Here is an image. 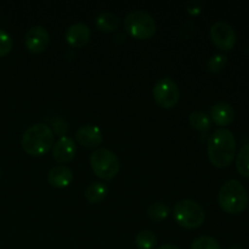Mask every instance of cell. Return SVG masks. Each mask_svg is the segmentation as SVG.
<instances>
[{
  "label": "cell",
  "mask_w": 249,
  "mask_h": 249,
  "mask_svg": "<svg viewBox=\"0 0 249 249\" xmlns=\"http://www.w3.org/2000/svg\"><path fill=\"white\" fill-rule=\"evenodd\" d=\"M135 243L139 249H153L157 243V237L152 230L143 229L136 233Z\"/></svg>",
  "instance_id": "18"
},
{
  "label": "cell",
  "mask_w": 249,
  "mask_h": 249,
  "mask_svg": "<svg viewBox=\"0 0 249 249\" xmlns=\"http://www.w3.org/2000/svg\"><path fill=\"white\" fill-rule=\"evenodd\" d=\"M124 28L138 39H147L156 32V21L145 10H131L124 17Z\"/></svg>",
  "instance_id": "4"
},
{
  "label": "cell",
  "mask_w": 249,
  "mask_h": 249,
  "mask_svg": "<svg viewBox=\"0 0 249 249\" xmlns=\"http://www.w3.org/2000/svg\"><path fill=\"white\" fill-rule=\"evenodd\" d=\"M95 23H96L97 28L101 29V31L113 32L119 27L121 19H119L118 15L114 14L113 11L102 10L95 17Z\"/></svg>",
  "instance_id": "15"
},
{
  "label": "cell",
  "mask_w": 249,
  "mask_h": 249,
  "mask_svg": "<svg viewBox=\"0 0 249 249\" xmlns=\"http://www.w3.org/2000/svg\"><path fill=\"white\" fill-rule=\"evenodd\" d=\"M236 168L242 177L249 178V143H246L238 151L236 157Z\"/></svg>",
  "instance_id": "19"
},
{
  "label": "cell",
  "mask_w": 249,
  "mask_h": 249,
  "mask_svg": "<svg viewBox=\"0 0 249 249\" xmlns=\"http://www.w3.org/2000/svg\"><path fill=\"white\" fill-rule=\"evenodd\" d=\"M75 141L71 136L62 135L53 145V160L60 163L70 162L75 155Z\"/></svg>",
  "instance_id": "12"
},
{
  "label": "cell",
  "mask_w": 249,
  "mask_h": 249,
  "mask_svg": "<svg viewBox=\"0 0 249 249\" xmlns=\"http://www.w3.org/2000/svg\"><path fill=\"white\" fill-rule=\"evenodd\" d=\"M90 164L99 178L109 180L118 173L119 160L116 153L106 147L95 148L90 156Z\"/></svg>",
  "instance_id": "6"
},
{
  "label": "cell",
  "mask_w": 249,
  "mask_h": 249,
  "mask_svg": "<svg viewBox=\"0 0 249 249\" xmlns=\"http://www.w3.org/2000/svg\"><path fill=\"white\" fill-rule=\"evenodd\" d=\"M236 152V139L232 131L219 128L208 139L209 160L218 168H225L232 163Z\"/></svg>",
  "instance_id": "1"
},
{
  "label": "cell",
  "mask_w": 249,
  "mask_h": 249,
  "mask_svg": "<svg viewBox=\"0 0 249 249\" xmlns=\"http://www.w3.org/2000/svg\"><path fill=\"white\" fill-rule=\"evenodd\" d=\"M107 192H108V187H107L105 182L94 181L88 185L84 191V195L85 198L90 203H97V202H101L102 199H105V197L107 196Z\"/></svg>",
  "instance_id": "16"
},
{
  "label": "cell",
  "mask_w": 249,
  "mask_h": 249,
  "mask_svg": "<svg viewBox=\"0 0 249 249\" xmlns=\"http://www.w3.org/2000/svg\"><path fill=\"white\" fill-rule=\"evenodd\" d=\"M21 143L28 155L40 156L53 147V133L48 124L36 123L24 130Z\"/></svg>",
  "instance_id": "2"
},
{
  "label": "cell",
  "mask_w": 249,
  "mask_h": 249,
  "mask_svg": "<svg viewBox=\"0 0 249 249\" xmlns=\"http://www.w3.org/2000/svg\"><path fill=\"white\" fill-rule=\"evenodd\" d=\"M49 40H50V34L48 29L41 24H34L27 31L26 38V46L32 53H41L48 46Z\"/></svg>",
  "instance_id": "9"
},
{
  "label": "cell",
  "mask_w": 249,
  "mask_h": 249,
  "mask_svg": "<svg viewBox=\"0 0 249 249\" xmlns=\"http://www.w3.org/2000/svg\"><path fill=\"white\" fill-rule=\"evenodd\" d=\"M75 139L80 145L88 148H94L102 142V131L95 124H84L80 125L75 131Z\"/></svg>",
  "instance_id": "10"
},
{
  "label": "cell",
  "mask_w": 249,
  "mask_h": 249,
  "mask_svg": "<svg viewBox=\"0 0 249 249\" xmlns=\"http://www.w3.org/2000/svg\"><path fill=\"white\" fill-rule=\"evenodd\" d=\"M191 249H221L220 243L212 236H199L191 243Z\"/></svg>",
  "instance_id": "21"
},
{
  "label": "cell",
  "mask_w": 249,
  "mask_h": 249,
  "mask_svg": "<svg viewBox=\"0 0 249 249\" xmlns=\"http://www.w3.org/2000/svg\"><path fill=\"white\" fill-rule=\"evenodd\" d=\"M228 62V56L223 53H214L213 56H211L207 62V70L212 73H218L220 72L224 68V66Z\"/></svg>",
  "instance_id": "22"
},
{
  "label": "cell",
  "mask_w": 249,
  "mask_h": 249,
  "mask_svg": "<svg viewBox=\"0 0 249 249\" xmlns=\"http://www.w3.org/2000/svg\"><path fill=\"white\" fill-rule=\"evenodd\" d=\"M12 38L5 29L0 28V56H4L11 50Z\"/></svg>",
  "instance_id": "23"
},
{
  "label": "cell",
  "mask_w": 249,
  "mask_h": 249,
  "mask_svg": "<svg viewBox=\"0 0 249 249\" xmlns=\"http://www.w3.org/2000/svg\"><path fill=\"white\" fill-rule=\"evenodd\" d=\"M189 122L192 128L197 129L199 131H207L211 128V117L201 109H196L190 113Z\"/></svg>",
  "instance_id": "17"
},
{
  "label": "cell",
  "mask_w": 249,
  "mask_h": 249,
  "mask_svg": "<svg viewBox=\"0 0 249 249\" xmlns=\"http://www.w3.org/2000/svg\"><path fill=\"white\" fill-rule=\"evenodd\" d=\"M211 118L218 125H229L235 119V109L228 102L219 101L211 107Z\"/></svg>",
  "instance_id": "13"
},
{
  "label": "cell",
  "mask_w": 249,
  "mask_h": 249,
  "mask_svg": "<svg viewBox=\"0 0 249 249\" xmlns=\"http://www.w3.org/2000/svg\"><path fill=\"white\" fill-rule=\"evenodd\" d=\"M174 216L181 226L194 229L203 224L206 219V212L197 201L185 198L174 206Z\"/></svg>",
  "instance_id": "5"
},
{
  "label": "cell",
  "mask_w": 249,
  "mask_h": 249,
  "mask_svg": "<svg viewBox=\"0 0 249 249\" xmlns=\"http://www.w3.org/2000/svg\"><path fill=\"white\" fill-rule=\"evenodd\" d=\"M48 180L53 186L66 187L72 182L73 172L67 165H55L49 170Z\"/></svg>",
  "instance_id": "14"
},
{
  "label": "cell",
  "mask_w": 249,
  "mask_h": 249,
  "mask_svg": "<svg viewBox=\"0 0 249 249\" xmlns=\"http://www.w3.org/2000/svg\"><path fill=\"white\" fill-rule=\"evenodd\" d=\"M0 177H1V170H0Z\"/></svg>",
  "instance_id": "26"
},
{
  "label": "cell",
  "mask_w": 249,
  "mask_h": 249,
  "mask_svg": "<svg viewBox=\"0 0 249 249\" xmlns=\"http://www.w3.org/2000/svg\"><path fill=\"white\" fill-rule=\"evenodd\" d=\"M248 199L247 190L242 182L236 179L225 181L219 190V204L224 211L230 214H238L245 211Z\"/></svg>",
  "instance_id": "3"
},
{
  "label": "cell",
  "mask_w": 249,
  "mask_h": 249,
  "mask_svg": "<svg viewBox=\"0 0 249 249\" xmlns=\"http://www.w3.org/2000/svg\"><path fill=\"white\" fill-rule=\"evenodd\" d=\"M226 249H245V248H243L241 245H232V246H230V247H228Z\"/></svg>",
  "instance_id": "25"
},
{
  "label": "cell",
  "mask_w": 249,
  "mask_h": 249,
  "mask_svg": "<svg viewBox=\"0 0 249 249\" xmlns=\"http://www.w3.org/2000/svg\"><path fill=\"white\" fill-rule=\"evenodd\" d=\"M169 206L163 203V202H153L147 208L148 216L155 221H160L163 219H165L168 216V214H169Z\"/></svg>",
  "instance_id": "20"
},
{
  "label": "cell",
  "mask_w": 249,
  "mask_h": 249,
  "mask_svg": "<svg viewBox=\"0 0 249 249\" xmlns=\"http://www.w3.org/2000/svg\"><path fill=\"white\" fill-rule=\"evenodd\" d=\"M91 36L89 26L84 22H74L66 31V40L74 48L85 45Z\"/></svg>",
  "instance_id": "11"
},
{
  "label": "cell",
  "mask_w": 249,
  "mask_h": 249,
  "mask_svg": "<svg viewBox=\"0 0 249 249\" xmlns=\"http://www.w3.org/2000/svg\"><path fill=\"white\" fill-rule=\"evenodd\" d=\"M157 249H180L177 245H173V243H164V245L160 246Z\"/></svg>",
  "instance_id": "24"
},
{
  "label": "cell",
  "mask_w": 249,
  "mask_h": 249,
  "mask_svg": "<svg viewBox=\"0 0 249 249\" xmlns=\"http://www.w3.org/2000/svg\"><path fill=\"white\" fill-rule=\"evenodd\" d=\"M211 38L214 45L224 51L231 50L237 40L233 27L225 21H216L212 24Z\"/></svg>",
  "instance_id": "8"
},
{
  "label": "cell",
  "mask_w": 249,
  "mask_h": 249,
  "mask_svg": "<svg viewBox=\"0 0 249 249\" xmlns=\"http://www.w3.org/2000/svg\"><path fill=\"white\" fill-rule=\"evenodd\" d=\"M153 97L160 106L172 108L180 99V88L178 83L169 75L160 78L153 85Z\"/></svg>",
  "instance_id": "7"
}]
</instances>
